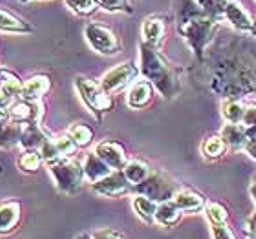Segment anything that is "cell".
<instances>
[{"mask_svg":"<svg viewBox=\"0 0 256 239\" xmlns=\"http://www.w3.org/2000/svg\"><path fill=\"white\" fill-rule=\"evenodd\" d=\"M210 86L225 99L238 101L240 97L252 95L256 88V59L242 46L234 44L216 62Z\"/></svg>","mask_w":256,"mask_h":239,"instance_id":"obj_1","label":"cell"},{"mask_svg":"<svg viewBox=\"0 0 256 239\" xmlns=\"http://www.w3.org/2000/svg\"><path fill=\"white\" fill-rule=\"evenodd\" d=\"M176 7V26L178 33L182 35L198 60L202 62L205 57V49L214 40L218 20H214L198 5L196 0H174Z\"/></svg>","mask_w":256,"mask_h":239,"instance_id":"obj_2","label":"cell"},{"mask_svg":"<svg viewBox=\"0 0 256 239\" xmlns=\"http://www.w3.org/2000/svg\"><path fill=\"white\" fill-rule=\"evenodd\" d=\"M141 73L144 79L154 86L165 99H174L182 91V82L178 77V69L172 68V64L163 57L156 48H150L146 44H141Z\"/></svg>","mask_w":256,"mask_h":239,"instance_id":"obj_3","label":"cell"},{"mask_svg":"<svg viewBox=\"0 0 256 239\" xmlns=\"http://www.w3.org/2000/svg\"><path fill=\"white\" fill-rule=\"evenodd\" d=\"M50 174L54 176L55 185L64 194H77L84 181V166L79 161L60 159L48 165Z\"/></svg>","mask_w":256,"mask_h":239,"instance_id":"obj_4","label":"cell"},{"mask_svg":"<svg viewBox=\"0 0 256 239\" xmlns=\"http://www.w3.org/2000/svg\"><path fill=\"white\" fill-rule=\"evenodd\" d=\"M75 88L79 91V95L82 99V102L86 104V108L97 119H101L102 113L112 110V95H108L106 91L102 90L101 82H96V80L88 79V77H77L75 79Z\"/></svg>","mask_w":256,"mask_h":239,"instance_id":"obj_5","label":"cell"},{"mask_svg":"<svg viewBox=\"0 0 256 239\" xmlns=\"http://www.w3.org/2000/svg\"><path fill=\"white\" fill-rule=\"evenodd\" d=\"M84 37L97 53L112 57V55H118L121 51V40H119V37L114 33V29H110L104 24H99V22L86 24Z\"/></svg>","mask_w":256,"mask_h":239,"instance_id":"obj_6","label":"cell"},{"mask_svg":"<svg viewBox=\"0 0 256 239\" xmlns=\"http://www.w3.org/2000/svg\"><path fill=\"white\" fill-rule=\"evenodd\" d=\"M141 69L136 62L128 60V62L118 64L116 68H112L108 73L102 75L101 86L102 90L106 91L108 95H118L123 90H126L128 86H132L138 80Z\"/></svg>","mask_w":256,"mask_h":239,"instance_id":"obj_7","label":"cell"},{"mask_svg":"<svg viewBox=\"0 0 256 239\" xmlns=\"http://www.w3.org/2000/svg\"><path fill=\"white\" fill-rule=\"evenodd\" d=\"M139 194H143V196L150 197V199H154L156 203L158 201H168L170 197H174L176 194V188H174V183L166 176L160 174V172H152L150 177L146 181H143L141 185L134 186Z\"/></svg>","mask_w":256,"mask_h":239,"instance_id":"obj_8","label":"cell"},{"mask_svg":"<svg viewBox=\"0 0 256 239\" xmlns=\"http://www.w3.org/2000/svg\"><path fill=\"white\" fill-rule=\"evenodd\" d=\"M94 190L99 194V196L104 197H119L124 196L132 190V185L128 183V179L124 177V174L121 170L112 172L110 176H106L104 179L94 183Z\"/></svg>","mask_w":256,"mask_h":239,"instance_id":"obj_9","label":"cell"},{"mask_svg":"<svg viewBox=\"0 0 256 239\" xmlns=\"http://www.w3.org/2000/svg\"><path fill=\"white\" fill-rule=\"evenodd\" d=\"M96 154L106 163L112 170H123L128 163L126 152L116 141H102L96 146Z\"/></svg>","mask_w":256,"mask_h":239,"instance_id":"obj_10","label":"cell"},{"mask_svg":"<svg viewBox=\"0 0 256 239\" xmlns=\"http://www.w3.org/2000/svg\"><path fill=\"white\" fill-rule=\"evenodd\" d=\"M225 20L229 22L230 26L238 29L242 33H251L256 37V22L252 20V16L249 15V11L240 5L236 0H232L227 7V13H225Z\"/></svg>","mask_w":256,"mask_h":239,"instance_id":"obj_11","label":"cell"},{"mask_svg":"<svg viewBox=\"0 0 256 239\" xmlns=\"http://www.w3.org/2000/svg\"><path fill=\"white\" fill-rule=\"evenodd\" d=\"M166 33V22L161 15H152L144 18L143 27H141V35H143V44L150 48H160Z\"/></svg>","mask_w":256,"mask_h":239,"instance_id":"obj_12","label":"cell"},{"mask_svg":"<svg viewBox=\"0 0 256 239\" xmlns=\"http://www.w3.org/2000/svg\"><path fill=\"white\" fill-rule=\"evenodd\" d=\"M42 104L38 102H30V101H20L13 102L10 106V117L15 122H40L42 117Z\"/></svg>","mask_w":256,"mask_h":239,"instance_id":"obj_13","label":"cell"},{"mask_svg":"<svg viewBox=\"0 0 256 239\" xmlns=\"http://www.w3.org/2000/svg\"><path fill=\"white\" fill-rule=\"evenodd\" d=\"M52 88V80L48 75H33L22 86L20 99L30 102H38Z\"/></svg>","mask_w":256,"mask_h":239,"instance_id":"obj_14","label":"cell"},{"mask_svg":"<svg viewBox=\"0 0 256 239\" xmlns=\"http://www.w3.org/2000/svg\"><path fill=\"white\" fill-rule=\"evenodd\" d=\"M152 95H154V86L150 84L148 80H136L128 90L126 102L128 106L134 108V110H141V108L148 106L150 101H152Z\"/></svg>","mask_w":256,"mask_h":239,"instance_id":"obj_15","label":"cell"},{"mask_svg":"<svg viewBox=\"0 0 256 239\" xmlns=\"http://www.w3.org/2000/svg\"><path fill=\"white\" fill-rule=\"evenodd\" d=\"M0 31L15 33V35H30L33 33V26L22 16L15 15L13 11L0 7Z\"/></svg>","mask_w":256,"mask_h":239,"instance_id":"obj_16","label":"cell"},{"mask_svg":"<svg viewBox=\"0 0 256 239\" xmlns=\"http://www.w3.org/2000/svg\"><path fill=\"white\" fill-rule=\"evenodd\" d=\"M24 124L26 122H0V148L10 150L13 146H18L22 141V133H24Z\"/></svg>","mask_w":256,"mask_h":239,"instance_id":"obj_17","label":"cell"},{"mask_svg":"<svg viewBox=\"0 0 256 239\" xmlns=\"http://www.w3.org/2000/svg\"><path fill=\"white\" fill-rule=\"evenodd\" d=\"M48 135L40 128V122H26L24 124V133H22L20 146L26 150H40L48 141Z\"/></svg>","mask_w":256,"mask_h":239,"instance_id":"obj_18","label":"cell"},{"mask_svg":"<svg viewBox=\"0 0 256 239\" xmlns=\"http://www.w3.org/2000/svg\"><path fill=\"white\" fill-rule=\"evenodd\" d=\"M82 166H84V176L86 179L90 181V183H97V181L104 179L106 176H110L112 174V168L104 163V161L99 157V155L94 152V154H88L86 155L84 163H82Z\"/></svg>","mask_w":256,"mask_h":239,"instance_id":"obj_19","label":"cell"},{"mask_svg":"<svg viewBox=\"0 0 256 239\" xmlns=\"http://www.w3.org/2000/svg\"><path fill=\"white\" fill-rule=\"evenodd\" d=\"M222 139L225 141L227 148L242 150L246 148L249 139H247V128L244 124H225L222 128Z\"/></svg>","mask_w":256,"mask_h":239,"instance_id":"obj_20","label":"cell"},{"mask_svg":"<svg viewBox=\"0 0 256 239\" xmlns=\"http://www.w3.org/2000/svg\"><path fill=\"white\" fill-rule=\"evenodd\" d=\"M172 201L176 203L180 210H185V212H198L205 207V197L194 190H178Z\"/></svg>","mask_w":256,"mask_h":239,"instance_id":"obj_21","label":"cell"},{"mask_svg":"<svg viewBox=\"0 0 256 239\" xmlns=\"http://www.w3.org/2000/svg\"><path fill=\"white\" fill-rule=\"evenodd\" d=\"M20 219V205L18 203H4L0 205V236L8 234L15 229Z\"/></svg>","mask_w":256,"mask_h":239,"instance_id":"obj_22","label":"cell"},{"mask_svg":"<svg viewBox=\"0 0 256 239\" xmlns=\"http://www.w3.org/2000/svg\"><path fill=\"white\" fill-rule=\"evenodd\" d=\"M123 174H124V177L128 179L130 185L138 186V185H141L143 181L148 179L150 174H152V170H150V166L146 165L144 161L132 159V161H128L126 166L123 168Z\"/></svg>","mask_w":256,"mask_h":239,"instance_id":"obj_23","label":"cell"},{"mask_svg":"<svg viewBox=\"0 0 256 239\" xmlns=\"http://www.w3.org/2000/svg\"><path fill=\"white\" fill-rule=\"evenodd\" d=\"M22 86H24V82L15 71H11L8 68H0V90L4 91L6 95H10L11 99L20 97Z\"/></svg>","mask_w":256,"mask_h":239,"instance_id":"obj_24","label":"cell"},{"mask_svg":"<svg viewBox=\"0 0 256 239\" xmlns=\"http://www.w3.org/2000/svg\"><path fill=\"white\" fill-rule=\"evenodd\" d=\"M132 207H134V210H136V214H138L143 221H146V223L156 221V212H158V207H160V205H158L154 199H150V197L143 196V194H138V196L132 199Z\"/></svg>","mask_w":256,"mask_h":239,"instance_id":"obj_25","label":"cell"},{"mask_svg":"<svg viewBox=\"0 0 256 239\" xmlns=\"http://www.w3.org/2000/svg\"><path fill=\"white\" fill-rule=\"evenodd\" d=\"M182 218V210L178 208V205L174 201H163L160 203L158 207V212H156V221L163 227H172L176 225Z\"/></svg>","mask_w":256,"mask_h":239,"instance_id":"obj_26","label":"cell"},{"mask_svg":"<svg viewBox=\"0 0 256 239\" xmlns=\"http://www.w3.org/2000/svg\"><path fill=\"white\" fill-rule=\"evenodd\" d=\"M247 106H244L240 101L236 99H225L222 102V115L229 124H242L244 122V115H246Z\"/></svg>","mask_w":256,"mask_h":239,"instance_id":"obj_27","label":"cell"},{"mask_svg":"<svg viewBox=\"0 0 256 239\" xmlns=\"http://www.w3.org/2000/svg\"><path fill=\"white\" fill-rule=\"evenodd\" d=\"M196 2L210 18L222 22V20H225L227 7H229V4L232 0H196Z\"/></svg>","mask_w":256,"mask_h":239,"instance_id":"obj_28","label":"cell"},{"mask_svg":"<svg viewBox=\"0 0 256 239\" xmlns=\"http://www.w3.org/2000/svg\"><path fill=\"white\" fill-rule=\"evenodd\" d=\"M42 161H44V157H42V154H40V150H24V152L18 155L16 165H18L20 170L33 174V172H37L38 168H40Z\"/></svg>","mask_w":256,"mask_h":239,"instance_id":"obj_29","label":"cell"},{"mask_svg":"<svg viewBox=\"0 0 256 239\" xmlns=\"http://www.w3.org/2000/svg\"><path fill=\"white\" fill-rule=\"evenodd\" d=\"M225 150H227V144L222 135H210L202 144V152L207 159H220L225 154Z\"/></svg>","mask_w":256,"mask_h":239,"instance_id":"obj_30","label":"cell"},{"mask_svg":"<svg viewBox=\"0 0 256 239\" xmlns=\"http://www.w3.org/2000/svg\"><path fill=\"white\" fill-rule=\"evenodd\" d=\"M68 133L72 135V139L79 148H84L94 141V130L88 124H82V122H75L74 126L68 130Z\"/></svg>","mask_w":256,"mask_h":239,"instance_id":"obj_31","label":"cell"},{"mask_svg":"<svg viewBox=\"0 0 256 239\" xmlns=\"http://www.w3.org/2000/svg\"><path fill=\"white\" fill-rule=\"evenodd\" d=\"M66 7L79 16H90L99 9L97 0H66Z\"/></svg>","mask_w":256,"mask_h":239,"instance_id":"obj_32","label":"cell"},{"mask_svg":"<svg viewBox=\"0 0 256 239\" xmlns=\"http://www.w3.org/2000/svg\"><path fill=\"white\" fill-rule=\"evenodd\" d=\"M97 2H99V7H102L108 13H126V15L134 13L128 0H97Z\"/></svg>","mask_w":256,"mask_h":239,"instance_id":"obj_33","label":"cell"},{"mask_svg":"<svg viewBox=\"0 0 256 239\" xmlns=\"http://www.w3.org/2000/svg\"><path fill=\"white\" fill-rule=\"evenodd\" d=\"M205 214L212 225H225V221H227V210L220 203H207Z\"/></svg>","mask_w":256,"mask_h":239,"instance_id":"obj_34","label":"cell"},{"mask_svg":"<svg viewBox=\"0 0 256 239\" xmlns=\"http://www.w3.org/2000/svg\"><path fill=\"white\" fill-rule=\"evenodd\" d=\"M94 239H124V238L119 234V232H116V230L101 229V230H96V232H94Z\"/></svg>","mask_w":256,"mask_h":239,"instance_id":"obj_35","label":"cell"},{"mask_svg":"<svg viewBox=\"0 0 256 239\" xmlns=\"http://www.w3.org/2000/svg\"><path fill=\"white\" fill-rule=\"evenodd\" d=\"M212 236L214 239H234L230 230L225 227V225H214L212 227Z\"/></svg>","mask_w":256,"mask_h":239,"instance_id":"obj_36","label":"cell"},{"mask_svg":"<svg viewBox=\"0 0 256 239\" xmlns=\"http://www.w3.org/2000/svg\"><path fill=\"white\" fill-rule=\"evenodd\" d=\"M75 239H94V234H86V232H82V234H79Z\"/></svg>","mask_w":256,"mask_h":239,"instance_id":"obj_37","label":"cell"},{"mask_svg":"<svg viewBox=\"0 0 256 239\" xmlns=\"http://www.w3.org/2000/svg\"><path fill=\"white\" fill-rule=\"evenodd\" d=\"M251 232H252V239H256V216H254V223L251 225Z\"/></svg>","mask_w":256,"mask_h":239,"instance_id":"obj_38","label":"cell"},{"mask_svg":"<svg viewBox=\"0 0 256 239\" xmlns=\"http://www.w3.org/2000/svg\"><path fill=\"white\" fill-rule=\"evenodd\" d=\"M251 192H252V197H254V201H256V179H254V183H252V186H251Z\"/></svg>","mask_w":256,"mask_h":239,"instance_id":"obj_39","label":"cell"},{"mask_svg":"<svg viewBox=\"0 0 256 239\" xmlns=\"http://www.w3.org/2000/svg\"><path fill=\"white\" fill-rule=\"evenodd\" d=\"M18 2H22V4H28V2H33V0H18Z\"/></svg>","mask_w":256,"mask_h":239,"instance_id":"obj_40","label":"cell"}]
</instances>
